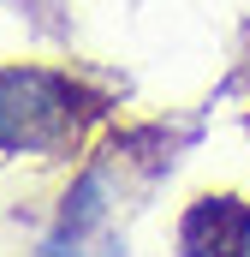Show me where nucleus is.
<instances>
[{
	"mask_svg": "<svg viewBox=\"0 0 250 257\" xmlns=\"http://www.w3.org/2000/svg\"><path fill=\"white\" fill-rule=\"evenodd\" d=\"M78 138V90L42 66H0V150L54 156Z\"/></svg>",
	"mask_w": 250,
	"mask_h": 257,
	"instance_id": "nucleus-1",
	"label": "nucleus"
}]
</instances>
